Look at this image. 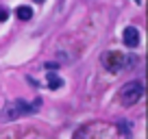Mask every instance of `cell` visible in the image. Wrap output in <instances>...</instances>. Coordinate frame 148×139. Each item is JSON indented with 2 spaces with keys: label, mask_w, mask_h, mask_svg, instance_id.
<instances>
[{
  "label": "cell",
  "mask_w": 148,
  "mask_h": 139,
  "mask_svg": "<svg viewBox=\"0 0 148 139\" xmlns=\"http://www.w3.org/2000/svg\"><path fill=\"white\" fill-rule=\"evenodd\" d=\"M39 104H42V100H35L33 104H28V102H24V100L7 102L5 107H2V111H0V122H2V124H7V122L18 120L20 115H26V113H35L37 109H39Z\"/></svg>",
  "instance_id": "obj_1"
},
{
  "label": "cell",
  "mask_w": 148,
  "mask_h": 139,
  "mask_svg": "<svg viewBox=\"0 0 148 139\" xmlns=\"http://www.w3.org/2000/svg\"><path fill=\"white\" fill-rule=\"evenodd\" d=\"M113 137V128L109 124H102V122H92V124L81 126L72 139H111Z\"/></svg>",
  "instance_id": "obj_2"
},
{
  "label": "cell",
  "mask_w": 148,
  "mask_h": 139,
  "mask_svg": "<svg viewBox=\"0 0 148 139\" xmlns=\"http://www.w3.org/2000/svg\"><path fill=\"white\" fill-rule=\"evenodd\" d=\"M142 96H144V83L142 80H131V83H126L124 87L120 89V102L124 107L137 104Z\"/></svg>",
  "instance_id": "obj_3"
},
{
  "label": "cell",
  "mask_w": 148,
  "mask_h": 139,
  "mask_svg": "<svg viewBox=\"0 0 148 139\" xmlns=\"http://www.w3.org/2000/svg\"><path fill=\"white\" fill-rule=\"evenodd\" d=\"M102 65H105V70H109V72H120L122 67H124V63H126V57L122 55V52H118V50H107L105 55H102Z\"/></svg>",
  "instance_id": "obj_4"
},
{
  "label": "cell",
  "mask_w": 148,
  "mask_h": 139,
  "mask_svg": "<svg viewBox=\"0 0 148 139\" xmlns=\"http://www.w3.org/2000/svg\"><path fill=\"white\" fill-rule=\"evenodd\" d=\"M122 42H124L126 48H137L139 46V31H137V26H126L124 35H122Z\"/></svg>",
  "instance_id": "obj_5"
},
{
  "label": "cell",
  "mask_w": 148,
  "mask_h": 139,
  "mask_svg": "<svg viewBox=\"0 0 148 139\" xmlns=\"http://www.w3.org/2000/svg\"><path fill=\"white\" fill-rule=\"evenodd\" d=\"M116 128L120 130V133L124 135L126 139H131V133H133V124H131L129 120H118V122H116Z\"/></svg>",
  "instance_id": "obj_6"
},
{
  "label": "cell",
  "mask_w": 148,
  "mask_h": 139,
  "mask_svg": "<svg viewBox=\"0 0 148 139\" xmlns=\"http://www.w3.org/2000/svg\"><path fill=\"white\" fill-rule=\"evenodd\" d=\"M46 83H48V87H50V89L63 87V78H61V76H57L55 72H48V74H46Z\"/></svg>",
  "instance_id": "obj_7"
},
{
  "label": "cell",
  "mask_w": 148,
  "mask_h": 139,
  "mask_svg": "<svg viewBox=\"0 0 148 139\" xmlns=\"http://www.w3.org/2000/svg\"><path fill=\"white\" fill-rule=\"evenodd\" d=\"M15 15H18L22 22H28V20L33 18V9H31V7H26V5H20L18 9H15Z\"/></svg>",
  "instance_id": "obj_8"
},
{
  "label": "cell",
  "mask_w": 148,
  "mask_h": 139,
  "mask_svg": "<svg viewBox=\"0 0 148 139\" xmlns=\"http://www.w3.org/2000/svg\"><path fill=\"white\" fill-rule=\"evenodd\" d=\"M44 67H46L48 72H55V70H59V65L57 63H44Z\"/></svg>",
  "instance_id": "obj_9"
},
{
  "label": "cell",
  "mask_w": 148,
  "mask_h": 139,
  "mask_svg": "<svg viewBox=\"0 0 148 139\" xmlns=\"http://www.w3.org/2000/svg\"><path fill=\"white\" fill-rule=\"evenodd\" d=\"M24 139H46V137H44V135H37V133H28Z\"/></svg>",
  "instance_id": "obj_10"
},
{
  "label": "cell",
  "mask_w": 148,
  "mask_h": 139,
  "mask_svg": "<svg viewBox=\"0 0 148 139\" xmlns=\"http://www.w3.org/2000/svg\"><path fill=\"white\" fill-rule=\"evenodd\" d=\"M7 15H9L7 11H0V22H2V20H7Z\"/></svg>",
  "instance_id": "obj_11"
},
{
  "label": "cell",
  "mask_w": 148,
  "mask_h": 139,
  "mask_svg": "<svg viewBox=\"0 0 148 139\" xmlns=\"http://www.w3.org/2000/svg\"><path fill=\"white\" fill-rule=\"evenodd\" d=\"M35 2H37V5H42V2H46V0H35Z\"/></svg>",
  "instance_id": "obj_12"
}]
</instances>
